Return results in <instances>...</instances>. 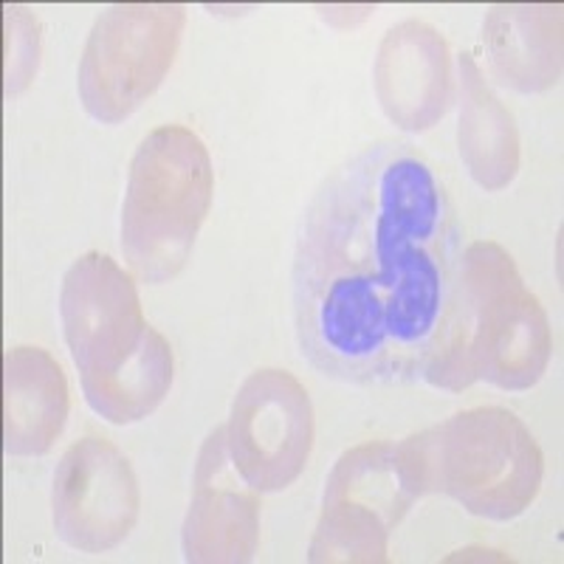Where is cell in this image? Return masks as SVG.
I'll list each match as a JSON object with an SVG mask.
<instances>
[{
    "label": "cell",
    "mask_w": 564,
    "mask_h": 564,
    "mask_svg": "<svg viewBox=\"0 0 564 564\" xmlns=\"http://www.w3.org/2000/svg\"><path fill=\"white\" fill-rule=\"evenodd\" d=\"M68 417V381L52 352L14 347L3 356V449L43 457Z\"/></svg>",
    "instance_id": "cell-12"
},
{
    "label": "cell",
    "mask_w": 564,
    "mask_h": 564,
    "mask_svg": "<svg viewBox=\"0 0 564 564\" xmlns=\"http://www.w3.org/2000/svg\"><path fill=\"white\" fill-rule=\"evenodd\" d=\"M260 545V502L229 455L226 426L212 430L195 463L193 502L186 511L181 547L186 562L243 564Z\"/></svg>",
    "instance_id": "cell-10"
},
{
    "label": "cell",
    "mask_w": 564,
    "mask_h": 564,
    "mask_svg": "<svg viewBox=\"0 0 564 564\" xmlns=\"http://www.w3.org/2000/svg\"><path fill=\"white\" fill-rule=\"evenodd\" d=\"M460 229L417 148L372 141L327 175L296 231L291 302L302 356L345 384H410L455 296Z\"/></svg>",
    "instance_id": "cell-1"
},
{
    "label": "cell",
    "mask_w": 564,
    "mask_h": 564,
    "mask_svg": "<svg viewBox=\"0 0 564 564\" xmlns=\"http://www.w3.org/2000/svg\"><path fill=\"white\" fill-rule=\"evenodd\" d=\"M139 482L128 457L102 437L74 443L54 471L52 517L65 545L83 553L113 551L139 520Z\"/></svg>",
    "instance_id": "cell-9"
},
{
    "label": "cell",
    "mask_w": 564,
    "mask_h": 564,
    "mask_svg": "<svg viewBox=\"0 0 564 564\" xmlns=\"http://www.w3.org/2000/svg\"><path fill=\"white\" fill-rule=\"evenodd\" d=\"M59 316L90 410L116 426L159 410L173 384V350L141 314L130 274L88 251L65 271Z\"/></svg>",
    "instance_id": "cell-2"
},
{
    "label": "cell",
    "mask_w": 564,
    "mask_h": 564,
    "mask_svg": "<svg viewBox=\"0 0 564 564\" xmlns=\"http://www.w3.org/2000/svg\"><path fill=\"white\" fill-rule=\"evenodd\" d=\"M415 500L401 475L395 443L352 446L327 475L308 558L316 564L387 562L392 531Z\"/></svg>",
    "instance_id": "cell-7"
},
{
    "label": "cell",
    "mask_w": 564,
    "mask_h": 564,
    "mask_svg": "<svg viewBox=\"0 0 564 564\" xmlns=\"http://www.w3.org/2000/svg\"><path fill=\"white\" fill-rule=\"evenodd\" d=\"M406 486L446 494L480 520L511 522L531 508L542 486V449L525 423L500 406L457 412L395 443Z\"/></svg>",
    "instance_id": "cell-4"
},
{
    "label": "cell",
    "mask_w": 564,
    "mask_h": 564,
    "mask_svg": "<svg viewBox=\"0 0 564 564\" xmlns=\"http://www.w3.org/2000/svg\"><path fill=\"white\" fill-rule=\"evenodd\" d=\"M184 23L178 3H119L99 14L77 70L90 119L119 124L148 102L178 54Z\"/></svg>",
    "instance_id": "cell-6"
},
{
    "label": "cell",
    "mask_w": 564,
    "mask_h": 564,
    "mask_svg": "<svg viewBox=\"0 0 564 564\" xmlns=\"http://www.w3.org/2000/svg\"><path fill=\"white\" fill-rule=\"evenodd\" d=\"M551 352L545 308L528 291L511 254L491 240L468 246L457 265L441 339L421 381L446 392L477 381L525 392L545 376Z\"/></svg>",
    "instance_id": "cell-3"
},
{
    "label": "cell",
    "mask_w": 564,
    "mask_h": 564,
    "mask_svg": "<svg viewBox=\"0 0 564 564\" xmlns=\"http://www.w3.org/2000/svg\"><path fill=\"white\" fill-rule=\"evenodd\" d=\"M387 119L406 133L435 128L452 105L449 45L423 20H404L384 34L372 68Z\"/></svg>",
    "instance_id": "cell-11"
},
{
    "label": "cell",
    "mask_w": 564,
    "mask_h": 564,
    "mask_svg": "<svg viewBox=\"0 0 564 564\" xmlns=\"http://www.w3.org/2000/svg\"><path fill=\"white\" fill-rule=\"evenodd\" d=\"M482 43L497 83L520 94H542L562 77V7H494L486 14Z\"/></svg>",
    "instance_id": "cell-13"
},
{
    "label": "cell",
    "mask_w": 564,
    "mask_h": 564,
    "mask_svg": "<svg viewBox=\"0 0 564 564\" xmlns=\"http://www.w3.org/2000/svg\"><path fill=\"white\" fill-rule=\"evenodd\" d=\"M226 443L235 468L257 494L289 488L314 446L308 390L285 370L251 372L231 401Z\"/></svg>",
    "instance_id": "cell-8"
},
{
    "label": "cell",
    "mask_w": 564,
    "mask_h": 564,
    "mask_svg": "<svg viewBox=\"0 0 564 564\" xmlns=\"http://www.w3.org/2000/svg\"><path fill=\"white\" fill-rule=\"evenodd\" d=\"M457 144L468 175L486 193H500L520 173V130L471 54L460 57Z\"/></svg>",
    "instance_id": "cell-14"
},
{
    "label": "cell",
    "mask_w": 564,
    "mask_h": 564,
    "mask_svg": "<svg viewBox=\"0 0 564 564\" xmlns=\"http://www.w3.org/2000/svg\"><path fill=\"white\" fill-rule=\"evenodd\" d=\"M212 189V159L193 130L164 124L141 139L122 204V251L141 282L161 285L184 269Z\"/></svg>",
    "instance_id": "cell-5"
}]
</instances>
